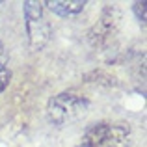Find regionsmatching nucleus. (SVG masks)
Here are the masks:
<instances>
[{
    "mask_svg": "<svg viewBox=\"0 0 147 147\" xmlns=\"http://www.w3.org/2000/svg\"><path fill=\"white\" fill-rule=\"evenodd\" d=\"M90 108L88 99L75 93H58L49 100L47 115L54 125H67L80 119Z\"/></svg>",
    "mask_w": 147,
    "mask_h": 147,
    "instance_id": "f257e3e1",
    "label": "nucleus"
},
{
    "mask_svg": "<svg viewBox=\"0 0 147 147\" xmlns=\"http://www.w3.org/2000/svg\"><path fill=\"white\" fill-rule=\"evenodd\" d=\"M145 6H147V2H136L134 4V11H136V15H138V19H140L142 22H145Z\"/></svg>",
    "mask_w": 147,
    "mask_h": 147,
    "instance_id": "423d86ee",
    "label": "nucleus"
},
{
    "mask_svg": "<svg viewBox=\"0 0 147 147\" xmlns=\"http://www.w3.org/2000/svg\"><path fill=\"white\" fill-rule=\"evenodd\" d=\"M41 4L47 6L52 13L60 15V17H75L86 6L84 0H47V2H41Z\"/></svg>",
    "mask_w": 147,
    "mask_h": 147,
    "instance_id": "20e7f679",
    "label": "nucleus"
},
{
    "mask_svg": "<svg viewBox=\"0 0 147 147\" xmlns=\"http://www.w3.org/2000/svg\"><path fill=\"white\" fill-rule=\"evenodd\" d=\"M22 11H24V24H26V34H28V45L34 52H37V50H41L49 43L52 28H50L49 21L43 15V4L41 2L26 0L22 4Z\"/></svg>",
    "mask_w": 147,
    "mask_h": 147,
    "instance_id": "f03ea898",
    "label": "nucleus"
},
{
    "mask_svg": "<svg viewBox=\"0 0 147 147\" xmlns=\"http://www.w3.org/2000/svg\"><path fill=\"white\" fill-rule=\"evenodd\" d=\"M11 78V71H9V65H7V54L4 50L2 43H0V93L7 88Z\"/></svg>",
    "mask_w": 147,
    "mask_h": 147,
    "instance_id": "39448f33",
    "label": "nucleus"
},
{
    "mask_svg": "<svg viewBox=\"0 0 147 147\" xmlns=\"http://www.w3.org/2000/svg\"><path fill=\"white\" fill-rule=\"evenodd\" d=\"M78 147H130V129L125 125L99 123L84 134Z\"/></svg>",
    "mask_w": 147,
    "mask_h": 147,
    "instance_id": "7ed1b4c3",
    "label": "nucleus"
}]
</instances>
